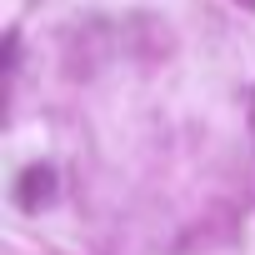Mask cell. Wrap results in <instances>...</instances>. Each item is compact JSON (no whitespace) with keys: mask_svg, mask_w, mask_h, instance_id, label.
<instances>
[]
</instances>
